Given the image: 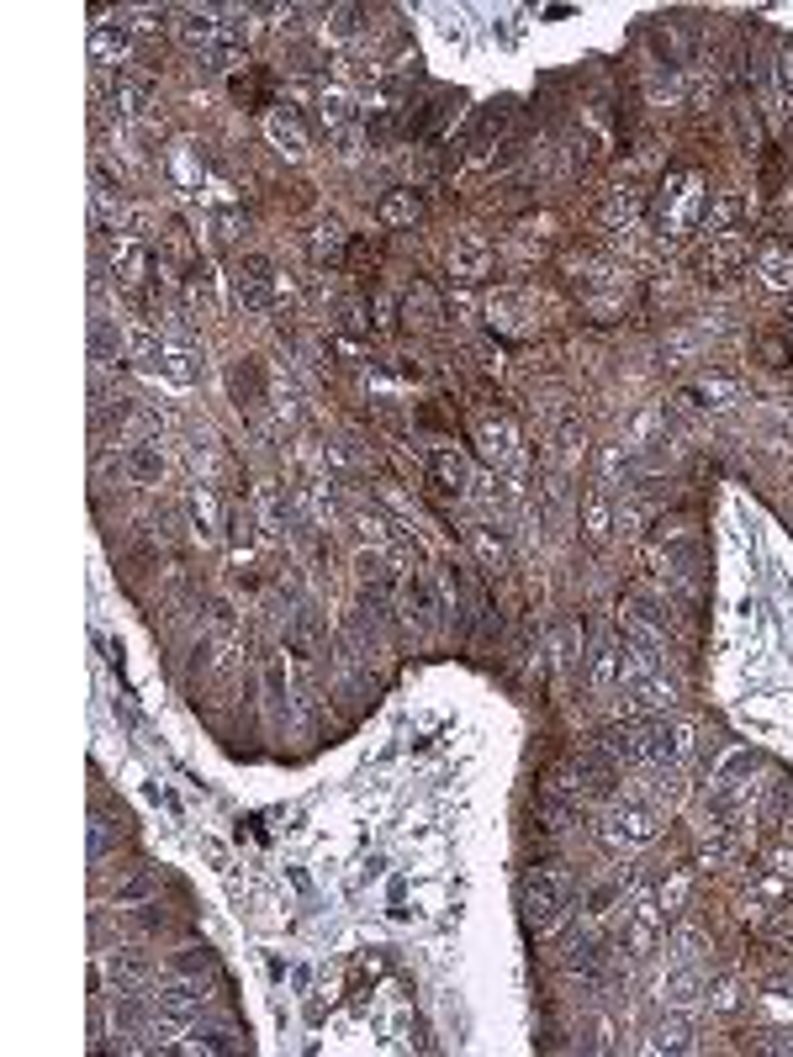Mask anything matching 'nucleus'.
Wrapping results in <instances>:
<instances>
[{
  "label": "nucleus",
  "instance_id": "nucleus-1",
  "mask_svg": "<svg viewBox=\"0 0 793 1057\" xmlns=\"http://www.w3.org/2000/svg\"><path fill=\"white\" fill-rule=\"evenodd\" d=\"M519 915H524V925L529 931H556V920H561V883L550 878V873H524L519 878Z\"/></svg>",
  "mask_w": 793,
  "mask_h": 1057
},
{
  "label": "nucleus",
  "instance_id": "nucleus-2",
  "mask_svg": "<svg viewBox=\"0 0 793 1057\" xmlns=\"http://www.w3.org/2000/svg\"><path fill=\"white\" fill-rule=\"evenodd\" d=\"M112 270H117V286L133 296V302H143V286H149V275L159 270V254L149 249V238H117Z\"/></svg>",
  "mask_w": 793,
  "mask_h": 1057
},
{
  "label": "nucleus",
  "instance_id": "nucleus-3",
  "mask_svg": "<svg viewBox=\"0 0 793 1057\" xmlns=\"http://www.w3.org/2000/svg\"><path fill=\"white\" fill-rule=\"evenodd\" d=\"M233 296H238V307H249V312H270V302H275V270H270L265 254H244V259H238Z\"/></svg>",
  "mask_w": 793,
  "mask_h": 1057
},
{
  "label": "nucleus",
  "instance_id": "nucleus-4",
  "mask_svg": "<svg viewBox=\"0 0 793 1057\" xmlns=\"http://www.w3.org/2000/svg\"><path fill=\"white\" fill-rule=\"evenodd\" d=\"M693 207H698V175H688V170H672L667 180H661L656 222H661V228H682V222L693 217Z\"/></svg>",
  "mask_w": 793,
  "mask_h": 1057
},
{
  "label": "nucleus",
  "instance_id": "nucleus-5",
  "mask_svg": "<svg viewBox=\"0 0 793 1057\" xmlns=\"http://www.w3.org/2000/svg\"><path fill=\"white\" fill-rule=\"evenodd\" d=\"M741 265H746V244H741V238H730V233H714L709 249L693 259V270H704L709 281H730Z\"/></svg>",
  "mask_w": 793,
  "mask_h": 1057
},
{
  "label": "nucleus",
  "instance_id": "nucleus-6",
  "mask_svg": "<svg viewBox=\"0 0 793 1057\" xmlns=\"http://www.w3.org/2000/svg\"><path fill=\"white\" fill-rule=\"evenodd\" d=\"M154 1010L170 1015V1021H186V1015L201 1010V984H191V973H186V978H170V984H159Z\"/></svg>",
  "mask_w": 793,
  "mask_h": 1057
},
{
  "label": "nucleus",
  "instance_id": "nucleus-7",
  "mask_svg": "<svg viewBox=\"0 0 793 1057\" xmlns=\"http://www.w3.org/2000/svg\"><path fill=\"white\" fill-rule=\"evenodd\" d=\"M228 392H233L238 407H249V413H254V407L265 402V365L254 360V355H244V360L228 370Z\"/></svg>",
  "mask_w": 793,
  "mask_h": 1057
},
{
  "label": "nucleus",
  "instance_id": "nucleus-8",
  "mask_svg": "<svg viewBox=\"0 0 793 1057\" xmlns=\"http://www.w3.org/2000/svg\"><path fill=\"white\" fill-rule=\"evenodd\" d=\"M318 127L328 133V143H349V127H355V106H349L344 90H323V96H318Z\"/></svg>",
  "mask_w": 793,
  "mask_h": 1057
},
{
  "label": "nucleus",
  "instance_id": "nucleus-9",
  "mask_svg": "<svg viewBox=\"0 0 793 1057\" xmlns=\"http://www.w3.org/2000/svg\"><path fill=\"white\" fill-rule=\"evenodd\" d=\"M466 481H471V471H466V460H460L455 450H434L429 455V487L439 497H460V492H466Z\"/></svg>",
  "mask_w": 793,
  "mask_h": 1057
},
{
  "label": "nucleus",
  "instance_id": "nucleus-10",
  "mask_svg": "<svg viewBox=\"0 0 793 1057\" xmlns=\"http://www.w3.org/2000/svg\"><path fill=\"white\" fill-rule=\"evenodd\" d=\"M265 133H270V143L281 148V154H307V127L297 117V106H275L270 122H265Z\"/></svg>",
  "mask_w": 793,
  "mask_h": 1057
},
{
  "label": "nucleus",
  "instance_id": "nucleus-11",
  "mask_svg": "<svg viewBox=\"0 0 793 1057\" xmlns=\"http://www.w3.org/2000/svg\"><path fill=\"white\" fill-rule=\"evenodd\" d=\"M651 836H656L651 809H619L614 814V830H608V841H614V846H640V841H651Z\"/></svg>",
  "mask_w": 793,
  "mask_h": 1057
},
{
  "label": "nucleus",
  "instance_id": "nucleus-12",
  "mask_svg": "<svg viewBox=\"0 0 793 1057\" xmlns=\"http://www.w3.org/2000/svg\"><path fill=\"white\" fill-rule=\"evenodd\" d=\"M180 37H186L191 48H217L223 43V22H217V11H180Z\"/></svg>",
  "mask_w": 793,
  "mask_h": 1057
},
{
  "label": "nucleus",
  "instance_id": "nucleus-13",
  "mask_svg": "<svg viewBox=\"0 0 793 1057\" xmlns=\"http://www.w3.org/2000/svg\"><path fill=\"white\" fill-rule=\"evenodd\" d=\"M624 608H630V614H635L645 629H651V635H672V629H677V619H672V603H661V598H645V592H630V603H624Z\"/></svg>",
  "mask_w": 793,
  "mask_h": 1057
},
{
  "label": "nucleus",
  "instance_id": "nucleus-14",
  "mask_svg": "<svg viewBox=\"0 0 793 1057\" xmlns=\"http://www.w3.org/2000/svg\"><path fill=\"white\" fill-rule=\"evenodd\" d=\"M487 265H492V254H487L482 238H460V244L450 249V270L460 275V281H476V275H487Z\"/></svg>",
  "mask_w": 793,
  "mask_h": 1057
},
{
  "label": "nucleus",
  "instance_id": "nucleus-15",
  "mask_svg": "<svg viewBox=\"0 0 793 1057\" xmlns=\"http://www.w3.org/2000/svg\"><path fill=\"white\" fill-rule=\"evenodd\" d=\"M402 603H408V614L418 619V624H434V614H439V603H434V587H429V577H402Z\"/></svg>",
  "mask_w": 793,
  "mask_h": 1057
},
{
  "label": "nucleus",
  "instance_id": "nucleus-16",
  "mask_svg": "<svg viewBox=\"0 0 793 1057\" xmlns=\"http://www.w3.org/2000/svg\"><path fill=\"white\" fill-rule=\"evenodd\" d=\"M191 524H196L201 540H212L217 524H223V503H217L212 487H196V492H191Z\"/></svg>",
  "mask_w": 793,
  "mask_h": 1057
},
{
  "label": "nucleus",
  "instance_id": "nucleus-17",
  "mask_svg": "<svg viewBox=\"0 0 793 1057\" xmlns=\"http://www.w3.org/2000/svg\"><path fill=\"white\" fill-rule=\"evenodd\" d=\"M127 48H133V27H127V22H117V27L112 22H96V32H90V53H96L101 64L112 59V53H127Z\"/></svg>",
  "mask_w": 793,
  "mask_h": 1057
},
{
  "label": "nucleus",
  "instance_id": "nucleus-18",
  "mask_svg": "<svg viewBox=\"0 0 793 1057\" xmlns=\"http://www.w3.org/2000/svg\"><path fill=\"white\" fill-rule=\"evenodd\" d=\"M106 968H112V984L127 989V984H143V978H149V957H143L138 947H117Z\"/></svg>",
  "mask_w": 793,
  "mask_h": 1057
},
{
  "label": "nucleus",
  "instance_id": "nucleus-19",
  "mask_svg": "<svg viewBox=\"0 0 793 1057\" xmlns=\"http://www.w3.org/2000/svg\"><path fill=\"white\" fill-rule=\"evenodd\" d=\"M513 117H519V106H513L508 96H503V101H492V106L476 111V133H471V138H476V143H487L492 133H508Z\"/></svg>",
  "mask_w": 793,
  "mask_h": 1057
},
{
  "label": "nucleus",
  "instance_id": "nucleus-20",
  "mask_svg": "<svg viewBox=\"0 0 793 1057\" xmlns=\"http://www.w3.org/2000/svg\"><path fill=\"white\" fill-rule=\"evenodd\" d=\"M127 476L133 481H159L164 476V455H159V444H127Z\"/></svg>",
  "mask_w": 793,
  "mask_h": 1057
},
{
  "label": "nucleus",
  "instance_id": "nucleus-21",
  "mask_svg": "<svg viewBox=\"0 0 793 1057\" xmlns=\"http://www.w3.org/2000/svg\"><path fill=\"white\" fill-rule=\"evenodd\" d=\"M159 370L191 386V381H201V355H196V349H186V344H164V365Z\"/></svg>",
  "mask_w": 793,
  "mask_h": 1057
},
{
  "label": "nucleus",
  "instance_id": "nucleus-22",
  "mask_svg": "<svg viewBox=\"0 0 793 1057\" xmlns=\"http://www.w3.org/2000/svg\"><path fill=\"white\" fill-rule=\"evenodd\" d=\"M730 397H735V381L730 376H704L693 392H682V402H693V407H725Z\"/></svg>",
  "mask_w": 793,
  "mask_h": 1057
},
{
  "label": "nucleus",
  "instance_id": "nucleus-23",
  "mask_svg": "<svg viewBox=\"0 0 793 1057\" xmlns=\"http://www.w3.org/2000/svg\"><path fill=\"white\" fill-rule=\"evenodd\" d=\"M630 952H651V941H656V910L651 904H640V910H630V931L619 936Z\"/></svg>",
  "mask_w": 793,
  "mask_h": 1057
},
{
  "label": "nucleus",
  "instance_id": "nucleus-24",
  "mask_svg": "<svg viewBox=\"0 0 793 1057\" xmlns=\"http://www.w3.org/2000/svg\"><path fill=\"white\" fill-rule=\"evenodd\" d=\"M762 275H767V286H793V254L783 244H762Z\"/></svg>",
  "mask_w": 793,
  "mask_h": 1057
},
{
  "label": "nucleus",
  "instance_id": "nucleus-25",
  "mask_svg": "<svg viewBox=\"0 0 793 1057\" xmlns=\"http://www.w3.org/2000/svg\"><path fill=\"white\" fill-rule=\"evenodd\" d=\"M112 101L122 111H143L149 106V80H133L127 69H117V80H112Z\"/></svg>",
  "mask_w": 793,
  "mask_h": 1057
},
{
  "label": "nucleus",
  "instance_id": "nucleus-26",
  "mask_svg": "<svg viewBox=\"0 0 793 1057\" xmlns=\"http://www.w3.org/2000/svg\"><path fill=\"white\" fill-rule=\"evenodd\" d=\"M228 90H233V101L238 106H265V96H270V80L260 69H249V74H233L228 80Z\"/></svg>",
  "mask_w": 793,
  "mask_h": 1057
},
{
  "label": "nucleus",
  "instance_id": "nucleus-27",
  "mask_svg": "<svg viewBox=\"0 0 793 1057\" xmlns=\"http://www.w3.org/2000/svg\"><path fill=\"white\" fill-rule=\"evenodd\" d=\"M286 645H291V656H297V661H312V656H318V645H323V629H318V624H312V619L302 614L297 624H291Z\"/></svg>",
  "mask_w": 793,
  "mask_h": 1057
},
{
  "label": "nucleus",
  "instance_id": "nucleus-28",
  "mask_svg": "<svg viewBox=\"0 0 793 1057\" xmlns=\"http://www.w3.org/2000/svg\"><path fill=\"white\" fill-rule=\"evenodd\" d=\"M418 212H423V201H418L413 191H392V196L381 201V222H386V228H397V222H413Z\"/></svg>",
  "mask_w": 793,
  "mask_h": 1057
},
{
  "label": "nucleus",
  "instance_id": "nucleus-29",
  "mask_svg": "<svg viewBox=\"0 0 793 1057\" xmlns=\"http://www.w3.org/2000/svg\"><path fill=\"white\" fill-rule=\"evenodd\" d=\"M587 672H593L598 688H608V682L619 677V651H614V640H608V635L593 645V666H587Z\"/></svg>",
  "mask_w": 793,
  "mask_h": 1057
},
{
  "label": "nucleus",
  "instance_id": "nucleus-30",
  "mask_svg": "<svg viewBox=\"0 0 793 1057\" xmlns=\"http://www.w3.org/2000/svg\"><path fill=\"white\" fill-rule=\"evenodd\" d=\"M471 545H476V555H482V566H492V571L508 561V545L497 540V534H492L487 524H476V529H471Z\"/></svg>",
  "mask_w": 793,
  "mask_h": 1057
},
{
  "label": "nucleus",
  "instance_id": "nucleus-31",
  "mask_svg": "<svg viewBox=\"0 0 793 1057\" xmlns=\"http://www.w3.org/2000/svg\"><path fill=\"white\" fill-rule=\"evenodd\" d=\"M693 1047V1026L688 1021H667L656 1031V1042H651V1052H688Z\"/></svg>",
  "mask_w": 793,
  "mask_h": 1057
},
{
  "label": "nucleus",
  "instance_id": "nucleus-32",
  "mask_svg": "<svg viewBox=\"0 0 793 1057\" xmlns=\"http://www.w3.org/2000/svg\"><path fill=\"white\" fill-rule=\"evenodd\" d=\"M127 349H133L143 365H164V344L154 339L149 328H127Z\"/></svg>",
  "mask_w": 793,
  "mask_h": 1057
},
{
  "label": "nucleus",
  "instance_id": "nucleus-33",
  "mask_svg": "<svg viewBox=\"0 0 793 1057\" xmlns=\"http://www.w3.org/2000/svg\"><path fill=\"white\" fill-rule=\"evenodd\" d=\"M735 212H741V201H735L730 191H725V196H714V207H704V228H709V238H714V233H725V222H735Z\"/></svg>",
  "mask_w": 793,
  "mask_h": 1057
},
{
  "label": "nucleus",
  "instance_id": "nucleus-34",
  "mask_svg": "<svg viewBox=\"0 0 793 1057\" xmlns=\"http://www.w3.org/2000/svg\"><path fill=\"white\" fill-rule=\"evenodd\" d=\"M175 968L191 973V978H201V973H217V957H212V947H186V952L175 957Z\"/></svg>",
  "mask_w": 793,
  "mask_h": 1057
},
{
  "label": "nucleus",
  "instance_id": "nucleus-35",
  "mask_svg": "<svg viewBox=\"0 0 793 1057\" xmlns=\"http://www.w3.org/2000/svg\"><path fill=\"white\" fill-rule=\"evenodd\" d=\"M587 534H593V540L608 534V497H603V487L587 492Z\"/></svg>",
  "mask_w": 793,
  "mask_h": 1057
},
{
  "label": "nucleus",
  "instance_id": "nucleus-36",
  "mask_svg": "<svg viewBox=\"0 0 793 1057\" xmlns=\"http://www.w3.org/2000/svg\"><path fill=\"white\" fill-rule=\"evenodd\" d=\"M90 349H96V360H117L122 339L112 333V323H106V318H96V333H90Z\"/></svg>",
  "mask_w": 793,
  "mask_h": 1057
},
{
  "label": "nucleus",
  "instance_id": "nucleus-37",
  "mask_svg": "<svg viewBox=\"0 0 793 1057\" xmlns=\"http://www.w3.org/2000/svg\"><path fill=\"white\" fill-rule=\"evenodd\" d=\"M312 254H318V259H339V254H344V233L334 228V222H328V228H318V238H312Z\"/></svg>",
  "mask_w": 793,
  "mask_h": 1057
},
{
  "label": "nucleus",
  "instance_id": "nucleus-38",
  "mask_svg": "<svg viewBox=\"0 0 793 1057\" xmlns=\"http://www.w3.org/2000/svg\"><path fill=\"white\" fill-rule=\"evenodd\" d=\"M117 1026H122V1031H138V1026H143V1005H138L133 994L117 999Z\"/></svg>",
  "mask_w": 793,
  "mask_h": 1057
},
{
  "label": "nucleus",
  "instance_id": "nucleus-39",
  "mask_svg": "<svg viewBox=\"0 0 793 1057\" xmlns=\"http://www.w3.org/2000/svg\"><path fill=\"white\" fill-rule=\"evenodd\" d=\"M661 355H667V365H682L693 355V333H672V339L661 344Z\"/></svg>",
  "mask_w": 793,
  "mask_h": 1057
},
{
  "label": "nucleus",
  "instance_id": "nucleus-40",
  "mask_svg": "<svg viewBox=\"0 0 793 1057\" xmlns=\"http://www.w3.org/2000/svg\"><path fill=\"white\" fill-rule=\"evenodd\" d=\"M693 989H698V978H693V973H677L672 989H667V999H672V1005H688V999H698Z\"/></svg>",
  "mask_w": 793,
  "mask_h": 1057
},
{
  "label": "nucleus",
  "instance_id": "nucleus-41",
  "mask_svg": "<svg viewBox=\"0 0 793 1057\" xmlns=\"http://www.w3.org/2000/svg\"><path fill=\"white\" fill-rule=\"evenodd\" d=\"M762 360H767V365H793V344H783V339H762Z\"/></svg>",
  "mask_w": 793,
  "mask_h": 1057
},
{
  "label": "nucleus",
  "instance_id": "nucleus-42",
  "mask_svg": "<svg viewBox=\"0 0 793 1057\" xmlns=\"http://www.w3.org/2000/svg\"><path fill=\"white\" fill-rule=\"evenodd\" d=\"M682 899H688V878H682V873H677V878H672L667 888H661V904H667V910H677V904H682Z\"/></svg>",
  "mask_w": 793,
  "mask_h": 1057
},
{
  "label": "nucleus",
  "instance_id": "nucleus-43",
  "mask_svg": "<svg viewBox=\"0 0 793 1057\" xmlns=\"http://www.w3.org/2000/svg\"><path fill=\"white\" fill-rule=\"evenodd\" d=\"M339 323H344L349 333H360V328H365V318H360V307H355V302H344V307H339Z\"/></svg>",
  "mask_w": 793,
  "mask_h": 1057
},
{
  "label": "nucleus",
  "instance_id": "nucleus-44",
  "mask_svg": "<svg viewBox=\"0 0 793 1057\" xmlns=\"http://www.w3.org/2000/svg\"><path fill=\"white\" fill-rule=\"evenodd\" d=\"M201 851H207V857H212V862H217V867H223V873H228V851L217 846V841H201Z\"/></svg>",
  "mask_w": 793,
  "mask_h": 1057
},
{
  "label": "nucleus",
  "instance_id": "nucleus-45",
  "mask_svg": "<svg viewBox=\"0 0 793 1057\" xmlns=\"http://www.w3.org/2000/svg\"><path fill=\"white\" fill-rule=\"evenodd\" d=\"M772 867H778L783 878H793V857H788V851H772Z\"/></svg>",
  "mask_w": 793,
  "mask_h": 1057
},
{
  "label": "nucleus",
  "instance_id": "nucleus-46",
  "mask_svg": "<svg viewBox=\"0 0 793 1057\" xmlns=\"http://www.w3.org/2000/svg\"><path fill=\"white\" fill-rule=\"evenodd\" d=\"M783 825L793 830V799H788V809H783Z\"/></svg>",
  "mask_w": 793,
  "mask_h": 1057
}]
</instances>
